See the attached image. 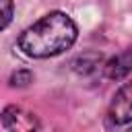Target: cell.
<instances>
[{
	"instance_id": "obj_1",
	"label": "cell",
	"mask_w": 132,
	"mask_h": 132,
	"mask_svg": "<svg viewBox=\"0 0 132 132\" xmlns=\"http://www.w3.org/2000/svg\"><path fill=\"white\" fill-rule=\"evenodd\" d=\"M78 37V27L70 14L62 10H52L29 25L19 35V50L29 58H54L64 54L74 45Z\"/></svg>"
},
{
	"instance_id": "obj_3",
	"label": "cell",
	"mask_w": 132,
	"mask_h": 132,
	"mask_svg": "<svg viewBox=\"0 0 132 132\" xmlns=\"http://www.w3.org/2000/svg\"><path fill=\"white\" fill-rule=\"evenodd\" d=\"M2 128L6 132H31V130H39L41 126L33 113L16 105H8L2 111Z\"/></svg>"
},
{
	"instance_id": "obj_2",
	"label": "cell",
	"mask_w": 132,
	"mask_h": 132,
	"mask_svg": "<svg viewBox=\"0 0 132 132\" xmlns=\"http://www.w3.org/2000/svg\"><path fill=\"white\" fill-rule=\"evenodd\" d=\"M107 122L111 126H126L132 122V78L120 87L107 107Z\"/></svg>"
},
{
	"instance_id": "obj_4",
	"label": "cell",
	"mask_w": 132,
	"mask_h": 132,
	"mask_svg": "<svg viewBox=\"0 0 132 132\" xmlns=\"http://www.w3.org/2000/svg\"><path fill=\"white\" fill-rule=\"evenodd\" d=\"M130 72H132V45H128L126 50H122L120 54L109 58L103 66V74L109 80H122Z\"/></svg>"
},
{
	"instance_id": "obj_5",
	"label": "cell",
	"mask_w": 132,
	"mask_h": 132,
	"mask_svg": "<svg viewBox=\"0 0 132 132\" xmlns=\"http://www.w3.org/2000/svg\"><path fill=\"white\" fill-rule=\"evenodd\" d=\"M31 80H33V74L27 68H21V70H16V72L10 74V85L12 87H27Z\"/></svg>"
},
{
	"instance_id": "obj_6",
	"label": "cell",
	"mask_w": 132,
	"mask_h": 132,
	"mask_svg": "<svg viewBox=\"0 0 132 132\" xmlns=\"http://www.w3.org/2000/svg\"><path fill=\"white\" fill-rule=\"evenodd\" d=\"M0 6H2V23H0V27L6 29L10 19H12V0H0Z\"/></svg>"
}]
</instances>
